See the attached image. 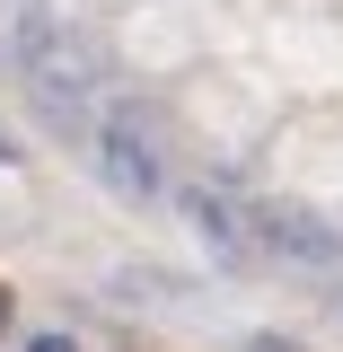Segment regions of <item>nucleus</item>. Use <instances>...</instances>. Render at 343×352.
Here are the masks:
<instances>
[{"label": "nucleus", "mask_w": 343, "mask_h": 352, "mask_svg": "<svg viewBox=\"0 0 343 352\" xmlns=\"http://www.w3.org/2000/svg\"><path fill=\"white\" fill-rule=\"evenodd\" d=\"M18 71H27V88H36L44 106H71V97H88V80H97V44H88L62 9L27 0V9H18Z\"/></svg>", "instance_id": "nucleus-1"}, {"label": "nucleus", "mask_w": 343, "mask_h": 352, "mask_svg": "<svg viewBox=\"0 0 343 352\" xmlns=\"http://www.w3.org/2000/svg\"><path fill=\"white\" fill-rule=\"evenodd\" d=\"M256 247L282 256V264H335L343 256L335 220H317L308 203H256Z\"/></svg>", "instance_id": "nucleus-2"}, {"label": "nucleus", "mask_w": 343, "mask_h": 352, "mask_svg": "<svg viewBox=\"0 0 343 352\" xmlns=\"http://www.w3.org/2000/svg\"><path fill=\"white\" fill-rule=\"evenodd\" d=\"M97 168H106V185L115 194H132V203H150V194H168V168H159V150L141 141V124H97Z\"/></svg>", "instance_id": "nucleus-3"}, {"label": "nucleus", "mask_w": 343, "mask_h": 352, "mask_svg": "<svg viewBox=\"0 0 343 352\" xmlns=\"http://www.w3.org/2000/svg\"><path fill=\"white\" fill-rule=\"evenodd\" d=\"M185 220H194V238H203L220 264H256V256H264V247H256V212L229 203V194H212V185L185 194Z\"/></svg>", "instance_id": "nucleus-4"}, {"label": "nucleus", "mask_w": 343, "mask_h": 352, "mask_svg": "<svg viewBox=\"0 0 343 352\" xmlns=\"http://www.w3.org/2000/svg\"><path fill=\"white\" fill-rule=\"evenodd\" d=\"M27 352H80V344H71V335H36Z\"/></svg>", "instance_id": "nucleus-5"}, {"label": "nucleus", "mask_w": 343, "mask_h": 352, "mask_svg": "<svg viewBox=\"0 0 343 352\" xmlns=\"http://www.w3.org/2000/svg\"><path fill=\"white\" fill-rule=\"evenodd\" d=\"M247 352H291V344H273V335H256V344H247Z\"/></svg>", "instance_id": "nucleus-6"}, {"label": "nucleus", "mask_w": 343, "mask_h": 352, "mask_svg": "<svg viewBox=\"0 0 343 352\" xmlns=\"http://www.w3.org/2000/svg\"><path fill=\"white\" fill-rule=\"evenodd\" d=\"M0 326H9V291H0Z\"/></svg>", "instance_id": "nucleus-7"}]
</instances>
